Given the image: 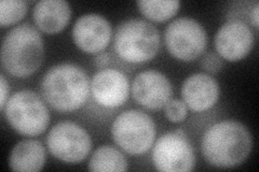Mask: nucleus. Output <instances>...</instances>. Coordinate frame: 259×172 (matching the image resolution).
<instances>
[{"instance_id": "20e7f679", "label": "nucleus", "mask_w": 259, "mask_h": 172, "mask_svg": "<svg viewBox=\"0 0 259 172\" xmlns=\"http://www.w3.org/2000/svg\"><path fill=\"white\" fill-rule=\"evenodd\" d=\"M113 48L125 63L145 64L156 57L160 50L159 30L147 21L126 20L116 29Z\"/></svg>"}, {"instance_id": "a211bd4d", "label": "nucleus", "mask_w": 259, "mask_h": 172, "mask_svg": "<svg viewBox=\"0 0 259 172\" xmlns=\"http://www.w3.org/2000/svg\"><path fill=\"white\" fill-rule=\"evenodd\" d=\"M136 5L145 18L159 23L174 18L181 8L177 0H140Z\"/></svg>"}, {"instance_id": "0eeeda50", "label": "nucleus", "mask_w": 259, "mask_h": 172, "mask_svg": "<svg viewBox=\"0 0 259 172\" xmlns=\"http://www.w3.org/2000/svg\"><path fill=\"white\" fill-rule=\"evenodd\" d=\"M168 53L182 62H193L203 54L207 45L204 27L192 18H180L168 24L164 32Z\"/></svg>"}, {"instance_id": "39448f33", "label": "nucleus", "mask_w": 259, "mask_h": 172, "mask_svg": "<svg viewBox=\"0 0 259 172\" xmlns=\"http://www.w3.org/2000/svg\"><path fill=\"white\" fill-rule=\"evenodd\" d=\"M7 122L20 135L35 137L50 124V112L41 97L30 89L11 95L3 110Z\"/></svg>"}, {"instance_id": "423d86ee", "label": "nucleus", "mask_w": 259, "mask_h": 172, "mask_svg": "<svg viewBox=\"0 0 259 172\" xmlns=\"http://www.w3.org/2000/svg\"><path fill=\"white\" fill-rule=\"evenodd\" d=\"M111 136L125 153L140 156L147 153L155 143L157 127L149 114L128 109L121 112L113 121Z\"/></svg>"}, {"instance_id": "f257e3e1", "label": "nucleus", "mask_w": 259, "mask_h": 172, "mask_svg": "<svg viewBox=\"0 0 259 172\" xmlns=\"http://www.w3.org/2000/svg\"><path fill=\"white\" fill-rule=\"evenodd\" d=\"M252 150V134L244 124L234 120L215 123L202 137V155L209 165L217 168L242 165Z\"/></svg>"}, {"instance_id": "b1692460", "label": "nucleus", "mask_w": 259, "mask_h": 172, "mask_svg": "<svg viewBox=\"0 0 259 172\" xmlns=\"http://www.w3.org/2000/svg\"><path fill=\"white\" fill-rule=\"evenodd\" d=\"M258 11H259V4L256 3L254 8H253V11H252V21H253V24H254V26H255L256 29L258 28V20H259Z\"/></svg>"}, {"instance_id": "f3484780", "label": "nucleus", "mask_w": 259, "mask_h": 172, "mask_svg": "<svg viewBox=\"0 0 259 172\" xmlns=\"http://www.w3.org/2000/svg\"><path fill=\"white\" fill-rule=\"evenodd\" d=\"M91 171H126L127 160L124 154L111 145H102L93 152L89 161Z\"/></svg>"}, {"instance_id": "5701e85b", "label": "nucleus", "mask_w": 259, "mask_h": 172, "mask_svg": "<svg viewBox=\"0 0 259 172\" xmlns=\"http://www.w3.org/2000/svg\"><path fill=\"white\" fill-rule=\"evenodd\" d=\"M110 62V54L106 52H102L96 54L94 57V65L97 68H105Z\"/></svg>"}, {"instance_id": "6ab92c4d", "label": "nucleus", "mask_w": 259, "mask_h": 172, "mask_svg": "<svg viewBox=\"0 0 259 172\" xmlns=\"http://www.w3.org/2000/svg\"><path fill=\"white\" fill-rule=\"evenodd\" d=\"M28 10V5L23 0H3L0 3V25L3 28L19 23Z\"/></svg>"}, {"instance_id": "4be33fe9", "label": "nucleus", "mask_w": 259, "mask_h": 172, "mask_svg": "<svg viewBox=\"0 0 259 172\" xmlns=\"http://www.w3.org/2000/svg\"><path fill=\"white\" fill-rule=\"evenodd\" d=\"M0 88H2V95H0L2 96V99H0V108H2V111H3L8 99H9V93H10V85L8 83L4 73L0 76Z\"/></svg>"}, {"instance_id": "dca6fc26", "label": "nucleus", "mask_w": 259, "mask_h": 172, "mask_svg": "<svg viewBox=\"0 0 259 172\" xmlns=\"http://www.w3.org/2000/svg\"><path fill=\"white\" fill-rule=\"evenodd\" d=\"M47 160L44 144L35 139H25L16 143L11 151L9 166L18 172H38Z\"/></svg>"}, {"instance_id": "9d476101", "label": "nucleus", "mask_w": 259, "mask_h": 172, "mask_svg": "<svg viewBox=\"0 0 259 172\" xmlns=\"http://www.w3.org/2000/svg\"><path fill=\"white\" fill-rule=\"evenodd\" d=\"M255 44L254 32L245 22L230 20L217 30L214 45L223 60L231 63L242 61L252 52Z\"/></svg>"}, {"instance_id": "1a4fd4ad", "label": "nucleus", "mask_w": 259, "mask_h": 172, "mask_svg": "<svg viewBox=\"0 0 259 172\" xmlns=\"http://www.w3.org/2000/svg\"><path fill=\"white\" fill-rule=\"evenodd\" d=\"M47 146L53 157L64 162L84 160L92 150V138L87 129L74 122L55 124L47 136Z\"/></svg>"}, {"instance_id": "f8f14e48", "label": "nucleus", "mask_w": 259, "mask_h": 172, "mask_svg": "<svg viewBox=\"0 0 259 172\" xmlns=\"http://www.w3.org/2000/svg\"><path fill=\"white\" fill-rule=\"evenodd\" d=\"M112 37V28L105 16L97 13L81 15L72 27V39L81 51L99 54L106 48Z\"/></svg>"}, {"instance_id": "412c9836", "label": "nucleus", "mask_w": 259, "mask_h": 172, "mask_svg": "<svg viewBox=\"0 0 259 172\" xmlns=\"http://www.w3.org/2000/svg\"><path fill=\"white\" fill-rule=\"evenodd\" d=\"M202 68L209 73H217L223 68L222 57L216 53H207L202 60Z\"/></svg>"}, {"instance_id": "6e6552de", "label": "nucleus", "mask_w": 259, "mask_h": 172, "mask_svg": "<svg viewBox=\"0 0 259 172\" xmlns=\"http://www.w3.org/2000/svg\"><path fill=\"white\" fill-rule=\"evenodd\" d=\"M151 160L159 171L186 172L196 167V154L182 128L166 133L152 145Z\"/></svg>"}, {"instance_id": "7ed1b4c3", "label": "nucleus", "mask_w": 259, "mask_h": 172, "mask_svg": "<svg viewBox=\"0 0 259 172\" xmlns=\"http://www.w3.org/2000/svg\"><path fill=\"white\" fill-rule=\"evenodd\" d=\"M45 60V42L37 28L23 23L5 36L2 65L10 76L24 79L37 72Z\"/></svg>"}, {"instance_id": "4468645a", "label": "nucleus", "mask_w": 259, "mask_h": 172, "mask_svg": "<svg viewBox=\"0 0 259 172\" xmlns=\"http://www.w3.org/2000/svg\"><path fill=\"white\" fill-rule=\"evenodd\" d=\"M221 96L218 82L207 73H193L182 87L183 101L193 112H204L217 103Z\"/></svg>"}, {"instance_id": "2eb2a0df", "label": "nucleus", "mask_w": 259, "mask_h": 172, "mask_svg": "<svg viewBox=\"0 0 259 172\" xmlns=\"http://www.w3.org/2000/svg\"><path fill=\"white\" fill-rule=\"evenodd\" d=\"M32 19L40 31L49 35L58 34L68 25L71 7L65 0H41L32 9Z\"/></svg>"}, {"instance_id": "f03ea898", "label": "nucleus", "mask_w": 259, "mask_h": 172, "mask_svg": "<svg viewBox=\"0 0 259 172\" xmlns=\"http://www.w3.org/2000/svg\"><path fill=\"white\" fill-rule=\"evenodd\" d=\"M90 79L80 66L62 63L49 69L40 82L45 101L54 110L65 113L79 110L90 96Z\"/></svg>"}, {"instance_id": "ddd939ff", "label": "nucleus", "mask_w": 259, "mask_h": 172, "mask_svg": "<svg viewBox=\"0 0 259 172\" xmlns=\"http://www.w3.org/2000/svg\"><path fill=\"white\" fill-rule=\"evenodd\" d=\"M131 93L137 103L149 110H159L171 99L172 84L164 73L149 69L134 78Z\"/></svg>"}, {"instance_id": "aec40b11", "label": "nucleus", "mask_w": 259, "mask_h": 172, "mask_svg": "<svg viewBox=\"0 0 259 172\" xmlns=\"http://www.w3.org/2000/svg\"><path fill=\"white\" fill-rule=\"evenodd\" d=\"M164 114L169 122L178 124L187 118L188 106L181 99H169L164 105Z\"/></svg>"}, {"instance_id": "9b49d317", "label": "nucleus", "mask_w": 259, "mask_h": 172, "mask_svg": "<svg viewBox=\"0 0 259 172\" xmlns=\"http://www.w3.org/2000/svg\"><path fill=\"white\" fill-rule=\"evenodd\" d=\"M90 92L94 101L105 109L122 106L130 95V82L122 71L104 68L90 81Z\"/></svg>"}]
</instances>
